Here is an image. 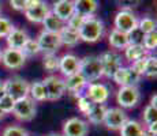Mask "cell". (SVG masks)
<instances>
[{"label": "cell", "instance_id": "obj_1", "mask_svg": "<svg viewBox=\"0 0 157 136\" xmlns=\"http://www.w3.org/2000/svg\"><path fill=\"white\" fill-rule=\"evenodd\" d=\"M79 38L85 42H97L104 34V23L98 18H86L79 29Z\"/></svg>", "mask_w": 157, "mask_h": 136}, {"label": "cell", "instance_id": "obj_2", "mask_svg": "<svg viewBox=\"0 0 157 136\" xmlns=\"http://www.w3.org/2000/svg\"><path fill=\"white\" fill-rule=\"evenodd\" d=\"M79 74L85 78L87 84L98 80L102 76V68L98 56H86L79 61Z\"/></svg>", "mask_w": 157, "mask_h": 136}, {"label": "cell", "instance_id": "obj_3", "mask_svg": "<svg viewBox=\"0 0 157 136\" xmlns=\"http://www.w3.org/2000/svg\"><path fill=\"white\" fill-rule=\"evenodd\" d=\"M36 113H37L36 102L33 101L30 97H26V98L15 101L13 114L15 116L17 120H19V121H25V123L32 121V120L36 117Z\"/></svg>", "mask_w": 157, "mask_h": 136}, {"label": "cell", "instance_id": "obj_4", "mask_svg": "<svg viewBox=\"0 0 157 136\" xmlns=\"http://www.w3.org/2000/svg\"><path fill=\"white\" fill-rule=\"evenodd\" d=\"M29 82L25 80L19 75H15L8 80H6V94L10 95L15 101L29 97Z\"/></svg>", "mask_w": 157, "mask_h": 136}, {"label": "cell", "instance_id": "obj_5", "mask_svg": "<svg viewBox=\"0 0 157 136\" xmlns=\"http://www.w3.org/2000/svg\"><path fill=\"white\" fill-rule=\"evenodd\" d=\"M101 63V68H102V76L108 78V79H112L113 74L117 71L122 65V56L115 50H107L98 56Z\"/></svg>", "mask_w": 157, "mask_h": 136}, {"label": "cell", "instance_id": "obj_6", "mask_svg": "<svg viewBox=\"0 0 157 136\" xmlns=\"http://www.w3.org/2000/svg\"><path fill=\"white\" fill-rule=\"evenodd\" d=\"M141 99V93L137 86H123L117 90L116 101L120 109H132L137 106Z\"/></svg>", "mask_w": 157, "mask_h": 136}, {"label": "cell", "instance_id": "obj_7", "mask_svg": "<svg viewBox=\"0 0 157 136\" xmlns=\"http://www.w3.org/2000/svg\"><path fill=\"white\" fill-rule=\"evenodd\" d=\"M43 84L47 91V99L49 101H57L66 94L64 79L57 75H49L43 80Z\"/></svg>", "mask_w": 157, "mask_h": 136}, {"label": "cell", "instance_id": "obj_8", "mask_svg": "<svg viewBox=\"0 0 157 136\" xmlns=\"http://www.w3.org/2000/svg\"><path fill=\"white\" fill-rule=\"evenodd\" d=\"M138 26V18L137 15L128 8H123L115 15V29L122 33L128 34L130 31Z\"/></svg>", "mask_w": 157, "mask_h": 136}, {"label": "cell", "instance_id": "obj_9", "mask_svg": "<svg viewBox=\"0 0 157 136\" xmlns=\"http://www.w3.org/2000/svg\"><path fill=\"white\" fill-rule=\"evenodd\" d=\"M49 13L51 10L45 2H41V0H28V8L25 11V17L28 18L30 22L43 23Z\"/></svg>", "mask_w": 157, "mask_h": 136}, {"label": "cell", "instance_id": "obj_10", "mask_svg": "<svg viewBox=\"0 0 157 136\" xmlns=\"http://www.w3.org/2000/svg\"><path fill=\"white\" fill-rule=\"evenodd\" d=\"M38 48H40V52H44V54H56V52L60 49L62 46V42H60L59 34L55 33H48L43 30V31L38 34L37 40Z\"/></svg>", "mask_w": 157, "mask_h": 136}, {"label": "cell", "instance_id": "obj_11", "mask_svg": "<svg viewBox=\"0 0 157 136\" xmlns=\"http://www.w3.org/2000/svg\"><path fill=\"white\" fill-rule=\"evenodd\" d=\"M128 120L127 113H126L123 109L120 108H107L104 116V124L108 129H112V131H117L123 127V124Z\"/></svg>", "mask_w": 157, "mask_h": 136}, {"label": "cell", "instance_id": "obj_12", "mask_svg": "<svg viewBox=\"0 0 157 136\" xmlns=\"http://www.w3.org/2000/svg\"><path fill=\"white\" fill-rule=\"evenodd\" d=\"M141 78L142 76H140L137 72L132 71L130 67H120L113 74L112 79L116 84L123 87V86H137L140 83Z\"/></svg>", "mask_w": 157, "mask_h": 136}, {"label": "cell", "instance_id": "obj_13", "mask_svg": "<svg viewBox=\"0 0 157 136\" xmlns=\"http://www.w3.org/2000/svg\"><path fill=\"white\" fill-rule=\"evenodd\" d=\"M89 124L79 117H71L63 125V136H86Z\"/></svg>", "mask_w": 157, "mask_h": 136}, {"label": "cell", "instance_id": "obj_14", "mask_svg": "<svg viewBox=\"0 0 157 136\" xmlns=\"http://www.w3.org/2000/svg\"><path fill=\"white\" fill-rule=\"evenodd\" d=\"M79 61L81 59H78L75 54L72 53H66L62 57H59V71L63 76L68 78L74 74L79 72Z\"/></svg>", "mask_w": 157, "mask_h": 136}, {"label": "cell", "instance_id": "obj_15", "mask_svg": "<svg viewBox=\"0 0 157 136\" xmlns=\"http://www.w3.org/2000/svg\"><path fill=\"white\" fill-rule=\"evenodd\" d=\"M2 61L8 69H19L25 64L26 57L23 56V53L21 50L7 48L2 52Z\"/></svg>", "mask_w": 157, "mask_h": 136}, {"label": "cell", "instance_id": "obj_16", "mask_svg": "<svg viewBox=\"0 0 157 136\" xmlns=\"http://www.w3.org/2000/svg\"><path fill=\"white\" fill-rule=\"evenodd\" d=\"M85 95L90 99L92 104L104 105L109 98V89L102 83H90L87 86V91Z\"/></svg>", "mask_w": 157, "mask_h": 136}, {"label": "cell", "instance_id": "obj_17", "mask_svg": "<svg viewBox=\"0 0 157 136\" xmlns=\"http://www.w3.org/2000/svg\"><path fill=\"white\" fill-rule=\"evenodd\" d=\"M97 10H98L97 0H75L74 2V13L83 18L94 17Z\"/></svg>", "mask_w": 157, "mask_h": 136}, {"label": "cell", "instance_id": "obj_18", "mask_svg": "<svg viewBox=\"0 0 157 136\" xmlns=\"http://www.w3.org/2000/svg\"><path fill=\"white\" fill-rule=\"evenodd\" d=\"M29 34L25 31V30L22 29H15L13 30V31L10 33V34L7 35V45L10 49H17V50H21L23 48V45L28 42L29 40Z\"/></svg>", "mask_w": 157, "mask_h": 136}, {"label": "cell", "instance_id": "obj_19", "mask_svg": "<svg viewBox=\"0 0 157 136\" xmlns=\"http://www.w3.org/2000/svg\"><path fill=\"white\" fill-rule=\"evenodd\" d=\"M51 13L56 15L63 22H67L68 18L74 14V2H71V0H59L53 4V8Z\"/></svg>", "mask_w": 157, "mask_h": 136}, {"label": "cell", "instance_id": "obj_20", "mask_svg": "<svg viewBox=\"0 0 157 136\" xmlns=\"http://www.w3.org/2000/svg\"><path fill=\"white\" fill-rule=\"evenodd\" d=\"M86 86H87V82L85 80V78H83L79 72L64 79L66 91H70L71 94H74V95H79L81 91H82Z\"/></svg>", "mask_w": 157, "mask_h": 136}, {"label": "cell", "instance_id": "obj_21", "mask_svg": "<svg viewBox=\"0 0 157 136\" xmlns=\"http://www.w3.org/2000/svg\"><path fill=\"white\" fill-rule=\"evenodd\" d=\"M108 42L113 49H126L130 45L128 42V35L126 33H122L119 30L113 29L108 35Z\"/></svg>", "mask_w": 157, "mask_h": 136}, {"label": "cell", "instance_id": "obj_22", "mask_svg": "<svg viewBox=\"0 0 157 136\" xmlns=\"http://www.w3.org/2000/svg\"><path fill=\"white\" fill-rule=\"evenodd\" d=\"M107 112V106L102 104H92L86 117L89 119V123L93 125H100L104 121V116Z\"/></svg>", "mask_w": 157, "mask_h": 136}, {"label": "cell", "instance_id": "obj_23", "mask_svg": "<svg viewBox=\"0 0 157 136\" xmlns=\"http://www.w3.org/2000/svg\"><path fill=\"white\" fill-rule=\"evenodd\" d=\"M59 37H60L62 45H66V46H75V45L81 41L79 33H78L77 30L71 29V27L66 26V25L62 29V31L59 33Z\"/></svg>", "mask_w": 157, "mask_h": 136}, {"label": "cell", "instance_id": "obj_24", "mask_svg": "<svg viewBox=\"0 0 157 136\" xmlns=\"http://www.w3.org/2000/svg\"><path fill=\"white\" fill-rule=\"evenodd\" d=\"M43 25H44V30H45V31L59 34V33L62 31V29L64 27V22H63L62 19H59L56 15H53L52 13H49L47 15V18L44 19Z\"/></svg>", "mask_w": 157, "mask_h": 136}, {"label": "cell", "instance_id": "obj_25", "mask_svg": "<svg viewBox=\"0 0 157 136\" xmlns=\"http://www.w3.org/2000/svg\"><path fill=\"white\" fill-rule=\"evenodd\" d=\"M119 131L120 136H141L144 132V128L141 123H138L137 120H127Z\"/></svg>", "mask_w": 157, "mask_h": 136}, {"label": "cell", "instance_id": "obj_26", "mask_svg": "<svg viewBox=\"0 0 157 136\" xmlns=\"http://www.w3.org/2000/svg\"><path fill=\"white\" fill-rule=\"evenodd\" d=\"M147 50L145 49L142 45H134V44H130L127 48L124 49V56L128 61L134 63L137 60L142 59V57H146L147 56Z\"/></svg>", "mask_w": 157, "mask_h": 136}, {"label": "cell", "instance_id": "obj_27", "mask_svg": "<svg viewBox=\"0 0 157 136\" xmlns=\"http://www.w3.org/2000/svg\"><path fill=\"white\" fill-rule=\"evenodd\" d=\"M29 97L34 102L36 101H38V102L47 101V91H45V87H44L43 82H33V83L30 84Z\"/></svg>", "mask_w": 157, "mask_h": 136}, {"label": "cell", "instance_id": "obj_28", "mask_svg": "<svg viewBox=\"0 0 157 136\" xmlns=\"http://www.w3.org/2000/svg\"><path fill=\"white\" fill-rule=\"evenodd\" d=\"M144 76L149 78V79H156L157 76V57L156 56H147Z\"/></svg>", "mask_w": 157, "mask_h": 136}, {"label": "cell", "instance_id": "obj_29", "mask_svg": "<svg viewBox=\"0 0 157 136\" xmlns=\"http://www.w3.org/2000/svg\"><path fill=\"white\" fill-rule=\"evenodd\" d=\"M21 52L23 53V56L28 59V57H34L40 53V48H38V44L36 40L33 38H29L28 42L23 45V48L21 49Z\"/></svg>", "mask_w": 157, "mask_h": 136}, {"label": "cell", "instance_id": "obj_30", "mask_svg": "<svg viewBox=\"0 0 157 136\" xmlns=\"http://www.w3.org/2000/svg\"><path fill=\"white\" fill-rule=\"evenodd\" d=\"M138 29L144 34H149V33L156 31V20L149 17L141 18V19H138Z\"/></svg>", "mask_w": 157, "mask_h": 136}, {"label": "cell", "instance_id": "obj_31", "mask_svg": "<svg viewBox=\"0 0 157 136\" xmlns=\"http://www.w3.org/2000/svg\"><path fill=\"white\" fill-rule=\"evenodd\" d=\"M43 65L48 72H55L59 69V57L56 54H44Z\"/></svg>", "mask_w": 157, "mask_h": 136}, {"label": "cell", "instance_id": "obj_32", "mask_svg": "<svg viewBox=\"0 0 157 136\" xmlns=\"http://www.w3.org/2000/svg\"><path fill=\"white\" fill-rule=\"evenodd\" d=\"M144 121L146 125L152 123H157V106L155 105H147L144 110Z\"/></svg>", "mask_w": 157, "mask_h": 136}, {"label": "cell", "instance_id": "obj_33", "mask_svg": "<svg viewBox=\"0 0 157 136\" xmlns=\"http://www.w3.org/2000/svg\"><path fill=\"white\" fill-rule=\"evenodd\" d=\"M15 29L13 22L6 17H0V38H7V35Z\"/></svg>", "mask_w": 157, "mask_h": 136}, {"label": "cell", "instance_id": "obj_34", "mask_svg": "<svg viewBox=\"0 0 157 136\" xmlns=\"http://www.w3.org/2000/svg\"><path fill=\"white\" fill-rule=\"evenodd\" d=\"M14 105H15V99H13L10 95L6 94L0 98V110H2L4 114L13 113Z\"/></svg>", "mask_w": 157, "mask_h": 136}, {"label": "cell", "instance_id": "obj_35", "mask_svg": "<svg viewBox=\"0 0 157 136\" xmlns=\"http://www.w3.org/2000/svg\"><path fill=\"white\" fill-rule=\"evenodd\" d=\"M142 46L147 50V52H150V50L156 49V46H157V31L149 33V34H145Z\"/></svg>", "mask_w": 157, "mask_h": 136}, {"label": "cell", "instance_id": "obj_36", "mask_svg": "<svg viewBox=\"0 0 157 136\" xmlns=\"http://www.w3.org/2000/svg\"><path fill=\"white\" fill-rule=\"evenodd\" d=\"M85 19H86V18H83V17H81V15H78V14L74 13L70 18H68L67 25H66V26H68V27H71V29L79 31V29L82 27L83 22H85Z\"/></svg>", "mask_w": 157, "mask_h": 136}, {"label": "cell", "instance_id": "obj_37", "mask_svg": "<svg viewBox=\"0 0 157 136\" xmlns=\"http://www.w3.org/2000/svg\"><path fill=\"white\" fill-rule=\"evenodd\" d=\"M3 136H29V134L26 129L22 128V127L10 125L3 131Z\"/></svg>", "mask_w": 157, "mask_h": 136}, {"label": "cell", "instance_id": "obj_38", "mask_svg": "<svg viewBox=\"0 0 157 136\" xmlns=\"http://www.w3.org/2000/svg\"><path fill=\"white\" fill-rule=\"evenodd\" d=\"M128 42L130 44H134V45H142L144 42V38H145V34L138 29V26L135 27L132 31L128 33Z\"/></svg>", "mask_w": 157, "mask_h": 136}, {"label": "cell", "instance_id": "obj_39", "mask_svg": "<svg viewBox=\"0 0 157 136\" xmlns=\"http://www.w3.org/2000/svg\"><path fill=\"white\" fill-rule=\"evenodd\" d=\"M90 106H92V102H90V99L87 98L86 95H79L78 97V109H79L81 113L86 116Z\"/></svg>", "mask_w": 157, "mask_h": 136}, {"label": "cell", "instance_id": "obj_40", "mask_svg": "<svg viewBox=\"0 0 157 136\" xmlns=\"http://www.w3.org/2000/svg\"><path fill=\"white\" fill-rule=\"evenodd\" d=\"M146 57H142V59L137 60V61H134L131 65H130V68L132 69V71H135L140 76H144V71H145V65H146Z\"/></svg>", "mask_w": 157, "mask_h": 136}, {"label": "cell", "instance_id": "obj_41", "mask_svg": "<svg viewBox=\"0 0 157 136\" xmlns=\"http://www.w3.org/2000/svg\"><path fill=\"white\" fill-rule=\"evenodd\" d=\"M10 6L17 11H23L25 13L28 8V0H11Z\"/></svg>", "mask_w": 157, "mask_h": 136}, {"label": "cell", "instance_id": "obj_42", "mask_svg": "<svg viewBox=\"0 0 157 136\" xmlns=\"http://www.w3.org/2000/svg\"><path fill=\"white\" fill-rule=\"evenodd\" d=\"M147 132L156 136V135H157V123H152V124H149V125H147Z\"/></svg>", "mask_w": 157, "mask_h": 136}, {"label": "cell", "instance_id": "obj_43", "mask_svg": "<svg viewBox=\"0 0 157 136\" xmlns=\"http://www.w3.org/2000/svg\"><path fill=\"white\" fill-rule=\"evenodd\" d=\"M6 95V80H0V98Z\"/></svg>", "mask_w": 157, "mask_h": 136}, {"label": "cell", "instance_id": "obj_44", "mask_svg": "<svg viewBox=\"0 0 157 136\" xmlns=\"http://www.w3.org/2000/svg\"><path fill=\"white\" fill-rule=\"evenodd\" d=\"M141 136H155V135L149 134V132H147V131H144V132H142V135H141Z\"/></svg>", "mask_w": 157, "mask_h": 136}, {"label": "cell", "instance_id": "obj_45", "mask_svg": "<svg viewBox=\"0 0 157 136\" xmlns=\"http://www.w3.org/2000/svg\"><path fill=\"white\" fill-rule=\"evenodd\" d=\"M47 136H63L62 134H56V132H53V134H49V135H47Z\"/></svg>", "mask_w": 157, "mask_h": 136}, {"label": "cell", "instance_id": "obj_46", "mask_svg": "<svg viewBox=\"0 0 157 136\" xmlns=\"http://www.w3.org/2000/svg\"><path fill=\"white\" fill-rule=\"evenodd\" d=\"M4 116H6V114H4V113H3V112H2V110H0V121H2V120H3V119H4Z\"/></svg>", "mask_w": 157, "mask_h": 136}, {"label": "cell", "instance_id": "obj_47", "mask_svg": "<svg viewBox=\"0 0 157 136\" xmlns=\"http://www.w3.org/2000/svg\"><path fill=\"white\" fill-rule=\"evenodd\" d=\"M2 52L3 50H2V48H0V61H2Z\"/></svg>", "mask_w": 157, "mask_h": 136}]
</instances>
